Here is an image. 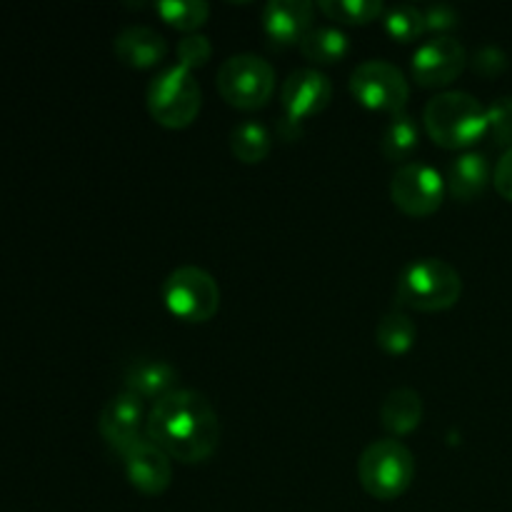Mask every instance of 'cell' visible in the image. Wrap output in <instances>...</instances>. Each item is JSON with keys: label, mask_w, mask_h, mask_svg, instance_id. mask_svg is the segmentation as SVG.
I'll list each match as a JSON object with an SVG mask.
<instances>
[{"label": "cell", "mask_w": 512, "mask_h": 512, "mask_svg": "<svg viewBox=\"0 0 512 512\" xmlns=\"http://www.w3.org/2000/svg\"><path fill=\"white\" fill-rule=\"evenodd\" d=\"M315 5L308 0H270L263 8V30L273 45H293L313 28Z\"/></svg>", "instance_id": "5bb4252c"}, {"label": "cell", "mask_w": 512, "mask_h": 512, "mask_svg": "<svg viewBox=\"0 0 512 512\" xmlns=\"http://www.w3.org/2000/svg\"><path fill=\"white\" fill-rule=\"evenodd\" d=\"M350 40L338 25H318V28H310L305 33V38L300 40V53L308 60L318 65H330L338 63L348 55Z\"/></svg>", "instance_id": "ffe728a7"}, {"label": "cell", "mask_w": 512, "mask_h": 512, "mask_svg": "<svg viewBox=\"0 0 512 512\" xmlns=\"http://www.w3.org/2000/svg\"><path fill=\"white\" fill-rule=\"evenodd\" d=\"M415 338H418V328L403 310L385 313L375 328V343L388 355H405L415 345Z\"/></svg>", "instance_id": "7402d4cb"}, {"label": "cell", "mask_w": 512, "mask_h": 512, "mask_svg": "<svg viewBox=\"0 0 512 512\" xmlns=\"http://www.w3.org/2000/svg\"><path fill=\"white\" fill-rule=\"evenodd\" d=\"M468 65L463 43L453 35H435L423 40L413 53V75L425 88L450 85Z\"/></svg>", "instance_id": "8fae6325"}, {"label": "cell", "mask_w": 512, "mask_h": 512, "mask_svg": "<svg viewBox=\"0 0 512 512\" xmlns=\"http://www.w3.org/2000/svg\"><path fill=\"white\" fill-rule=\"evenodd\" d=\"M318 8L330 20H340V23H370L385 13L380 0H323Z\"/></svg>", "instance_id": "d4e9b609"}, {"label": "cell", "mask_w": 512, "mask_h": 512, "mask_svg": "<svg viewBox=\"0 0 512 512\" xmlns=\"http://www.w3.org/2000/svg\"><path fill=\"white\" fill-rule=\"evenodd\" d=\"M420 145V125L408 110H400L388 118L380 138V153L393 163H410L413 153Z\"/></svg>", "instance_id": "d6986e66"}, {"label": "cell", "mask_w": 512, "mask_h": 512, "mask_svg": "<svg viewBox=\"0 0 512 512\" xmlns=\"http://www.w3.org/2000/svg\"><path fill=\"white\" fill-rule=\"evenodd\" d=\"M215 85L233 108L258 110L273 98L275 68L255 53L230 55L215 73Z\"/></svg>", "instance_id": "8992f818"}, {"label": "cell", "mask_w": 512, "mask_h": 512, "mask_svg": "<svg viewBox=\"0 0 512 512\" xmlns=\"http://www.w3.org/2000/svg\"><path fill=\"white\" fill-rule=\"evenodd\" d=\"M423 123L443 148H470L488 135V108L465 90H443L428 100Z\"/></svg>", "instance_id": "7a4b0ae2"}, {"label": "cell", "mask_w": 512, "mask_h": 512, "mask_svg": "<svg viewBox=\"0 0 512 512\" xmlns=\"http://www.w3.org/2000/svg\"><path fill=\"white\" fill-rule=\"evenodd\" d=\"M153 8L165 23L183 30L185 35L195 33L210 15V5L205 0H158Z\"/></svg>", "instance_id": "603a6c76"}, {"label": "cell", "mask_w": 512, "mask_h": 512, "mask_svg": "<svg viewBox=\"0 0 512 512\" xmlns=\"http://www.w3.org/2000/svg\"><path fill=\"white\" fill-rule=\"evenodd\" d=\"M490 178H493V173H490L488 155L480 153V150H465V153H460L450 163L448 175H445V185H448V193L455 200L470 203L478 195H483Z\"/></svg>", "instance_id": "e0dca14e"}, {"label": "cell", "mask_w": 512, "mask_h": 512, "mask_svg": "<svg viewBox=\"0 0 512 512\" xmlns=\"http://www.w3.org/2000/svg\"><path fill=\"white\" fill-rule=\"evenodd\" d=\"M423 420V398L413 388H393L380 403V423L390 438L413 433Z\"/></svg>", "instance_id": "ac0fdd59"}, {"label": "cell", "mask_w": 512, "mask_h": 512, "mask_svg": "<svg viewBox=\"0 0 512 512\" xmlns=\"http://www.w3.org/2000/svg\"><path fill=\"white\" fill-rule=\"evenodd\" d=\"M210 53H213V45H210L208 35L188 33L178 43V65L188 70L200 68V65L208 63Z\"/></svg>", "instance_id": "4316f807"}, {"label": "cell", "mask_w": 512, "mask_h": 512, "mask_svg": "<svg viewBox=\"0 0 512 512\" xmlns=\"http://www.w3.org/2000/svg\"><path fill=\"white\" fill-rule=\"evenodd\" d=\"M398 303L418 313H438L453 308L463 295V278L443 258H418L398 275Z\"/></svg>", "instance_id": "3957f363"}, {"label": "cell", "mask_w": 512, "mask_h": 512, "mask_svg": "<svg viewBox=\"0 0 512 512\" xmlns=\"http://www.w3.org/2000/svg\"><path fill=\"white\" fill-rule=\"evenodd\" d=\"M125 390L140 400H160L178 390V368L163 358H135L125 370Z\"/></svg>", "instance_id": "2e32d148"}, {"label": "cell", "mask_w": 512, "mask_h": 512, "mask_svg": "<svg viewBox=\"0 0 512 512\" xmlns=\"http://www.w3.org/2000/svg\"><path fill=\"white\" fill-rule=\"evenodd\" d=\"M220 418L208 395L178 388L155 400L145 420V438L180 463H205L218 450Z\"/></svg>", "instance_id": "6da1fadb"}, {"label": "cell", "mask_w": 512, "mask_h": 512, "mask_svg": "<svg viewBox=\"0 0 512 512\" xmlns=\"http://www.w3.org/2000/svg\"><path fill=\"white\" fill-rule=\"evenodd\" d=\"M145 420H148V415H145L143 400H140L138 395L123 390V393L113 395V398L103 405L98 418V430L100 435H103L105 443L120 455L125 448H130L135 440L143 438L140 430H143Z\"/></svg>", "instance_id": "4fadbf2b"}, {"label": "cell", "mask_w": 512, "mask_h": 512, "mask_svg": "<svg viewBox=\"0 0 512 512\" xmlns=\"http://www.w3.org/2000/svg\"><path fill=\"white\" fill-rule=\"evenodd\" d=\"M125 478L138 493L163 495L173 483V458L160 450L153 440L140 438L120 453Z\"/></svg>", "instance_id": "7c38bea8"}, {"label": "cell", "mask_w": 512, "mask_h": 512, "mask_svg": "<svg viewBox=\"0 0 512 512\" xmlns=\"http://www.w3.org/2000/svg\"><path fill=\"white\" fill-rule=\"evenodd\" d=\"M200 100H203V95H200V85L193 70L178 63L160 70L150 80L148 95H145V103H148L155 123L173 130L188 128L198 118Z\"/></svg>", "instance_id": "5b68a950"}, {"label": "cell", "mask_w": 512, "mask_h": 512, "mask_svg": "<svg viewBox=\"0 0 512 512\" xmlns=\"http://www.w3.org/2000/svg\"><path fill=\"white\" fill-rule=\"evenodd\" d=\"M350 93L370 110H388L390 115L405 110L410 83L403 70L388 60H363L350 73Z\"/></svg>", "instance_id": "30bf717a"}, {"label": "cell", "mask_w": 512, "mask_h": 512, "mask_svg": "<svg viewBox=\"0 0 512 512\" xmlns=\"http://www.w3.org/2000/svg\"><path fill=\"white\" fill-rule=\"evenodd\" d=\"M448 185L445 175L430 163L410 160L398 165L390 178V198L395 208L403 210L410 218H428L443 205Z\"/></svg>", "instance_id": "9c48e42d"}, {"label": "cell", "mask_w": 512, "mask_h": 512, "mask_svg": "<svg viewBox=\"0 0 512 512\" xmlns=\"http://www.w3.org/2000/svg\"><path fill=\"white\" fill-rule=\"evenodd\" d=\"M333 98V83L318 68H295L280 88V133L285 140H295L303 133V123L313 115L323 113Z\"/></svg>", "instance_id": "52a82bcc"}, {"label": "cell", "mask_w": 512, "mask_h": 512, "mask_svg": "<svg viewBox=\"0 0 512 512\" xmlns=\"http://www.w3.org/2000/svg\"><path fill=\"white\" fill-rule=\"evenodd\" d=\"M488 133L493 135L495 145L512 148V98H495L488 105Z\"/></svg>", "instance_id": "484cf974"}, {"label": "cell", "mask_w": 512, "mask_h": 512, "mask_svg": "<svg viewBox=\"0 0 512 512\" xmlns=\"http://www.w3.org/2000/svg\"><path fill=\"white\" fill-rule=\"evenodd\" d=\"M493 185L505 200H510L512 203V148H508L503 155H500L498 165H495L493 170Z\"/></svg>", "instance_id": "f546056e"}, {"label": "cell", "mask_w": 512, "mask_h": 512, "mask_svg": "<svg viewBox=\"0 0 512 512\" xmlns=\"http://www.w3.org/2000/svg\"><path fill=\"white\" fill-rule=\"evenodd\" d=\"M270 148H273L270 130L258 120H243V123L233 125V130H230V153L240 163H260V160L268 158Z\"/></svg>", "instance_id": "44dd1931"}, {"label": "cell", "mask_w": 512, "mask_h": 512, "mask_svg": "<svg viewBox=\"0 0 512 512\" xmlns=\"http://www.w3.org/2000/svg\"><path fill=\"white\" fill-rule=\"evenodd\" d=\"M113 48L115 55L130 68H153L168 53V40L150 25L133 23L115 35Z\"/></svg>", "instance_id": "9a60e30c"}, {"label": "cell", "mask_w": 512, "mask_h": 512, "mask_svg": "<svg viewBox=\"0 0 512 512\" xmlns=\"http://www.w3.org/2000/svg\"><path fill=\"white\" fill-rule=\"evenodd\" d=\"M385 33L398 43H410L425 33V13L420 5L400 3L393 5L383 13Z\"/></svg>", "instance_id": "cb8c5ba5"}, {"label": "cell", "mask_w": 512, "mask_h": 512, "mask_svg": "<svg viewBox=\"0 0 512 512\" xmlns=\"http://www.w3.org/2000/svg\"><path fill=\"white\" fill-rule=\"evenodd\" d=\"M163 300L175 318L205 323L220 308L218 280L200 265H180L163 280Z\"/></svg>", "instance_id": "ba28073f"}, {"label": "cell", "mask_w": 512, "mask_h": 512, "mask_svg": "<svg viewBox=\"0 0 512 512\" xmlns=\"http://www.w3.org/2000/svg\"><path fill=\"white\" fill-rule=\"evenodd\" d=\"M470 68L475 70L483 78H495V75L503 73L508 68V55L503 53V48L498 45H480L478 50L473 53V58H468Z\"/></svg>", "instance_id": "83f0119b"}, {"label": "cell", "mask_w": 512, "mask_h": 512, "mask_svg": "<svg viewBox=\"0 0 512 512\" xmlns=\"http://www.w3.org/2000/svg\"><path fill=\"white\" fill-rule=\"evenodd\" d=\"M358 480L375 500H398L415 480V455L403 440L380 438L358 458Z\"/></svg>", "instance_id": "277c9868"}, {"label": "cell", "mask_w": 512, "mask_h": 512, "mask_svg": "<svg viewBox=\"0 0 512 512\" xmlns=\"http://www.w3.org/2000/svg\"><path fill=\"white\" fill-rule=\"evenodd\" d=\"M423 13H425V30H430V33H443V30L455 28V25L460 23L458 8L448 3L425 5Z\"/></svg>", "instance_id": "f1b7e54d"}]
</instances>
